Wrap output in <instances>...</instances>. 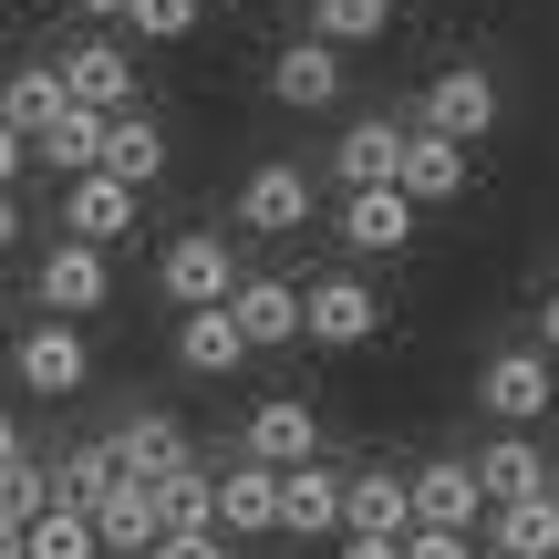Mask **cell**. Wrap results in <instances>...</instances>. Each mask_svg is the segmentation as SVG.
Masks as SVG:
<instances>
[{"label": "cell", "instance_id": "6da1fadb", "mask_svg": "<svg viewBox=\"0 0 559 559\" xmlns=\"http://www.w3.org/2000/svg\"><path fill=\"white\" fill-rule=\"evenodd\" d=\"M477 404L508 425V436H528V425L559 404V362L539 353V342H508V353H487V362H477Z\"/></svg>", "mask_w": 559, "mask_h": 559}, {"label": "cell", "instance_id": "7a4b0ae2", "mask_svg": "<svg viewBox=\"0 0 559 559\" xmlns=\"http://www.w3.org/2000/svg\"><path fill=\"white\" fill-rule=\"evenodd\" d=\"M415 135H445V145L477 156V135H498V73L487 62H445L425 83V104H415Z\"/></svg>", "mask_w": 559, "mask_h": 559}, {"label": "cell", "instance_id": "3957f363", "mask_svg": "<svg viewBox=\"0 0 559 559\" xmlns=\"http://www.w3.org/2000/svg\"><path fill=\"white\" fill-rule=\"evenodd\" d=\"M11 373H21V394H41V404L83 394V383H94V342H83V321H32V332L11 342Z\"/></svg>", "mask_w": 559, "mask_h": 559}, {"label": "cell", "instance_id": "277c9868", "mask_svg": "<svg viewBox=\"0 0 559 559\" xmlns=\"http://www.w3.org/2000/svg\"><path fill=\"white\" fill-rule=\"evenodd\" d=\"M373 332H383V300L362 290L353 270H342V280H311V290H300V342H311V353H362Z\"/></svg>", "mask_w": 559, "mask_h": 559}, {"label": "cell", "instance_id": "5b68a950", "mask_svg": "<svg viewBox=\"0 0 559 559\" xmlns=\"http://www.w3.org/2000/svg\"><path fill=\"white\" fill-rule=\"evenodd\" d=\"M156 290L177 300V311H218V300L239 290V260H228V239H218V228H187V239H166Z\"/></svg>", "mask_w": 559, "mask_h": 559}, {"label": "cell", "instance_id": "8992f818", "mask_svg": "<svg viewBox=\"0 0 559 559\" xmlns=\"http://www.w3.org/2000/svg\"><path fill=\"white\" fill-rule=\"evenodd\" d=\"M404 519H415V528H456V539H477L487 498H477V477H466V456H425V466H404Z\"/></svg>", "mask_w": 559, "mask_h": 559}, {"label": "cell", "instance_id": "52a82bcc", "mask_svg": "<svg viewBox=\"0 0 559 559\" xmlns=\"http://www.w3.org/2000/svg\"><path fill=\"white\" fill-rule=\"evenodd\" d=\"M239 228H249V239H290V228H311V166H290V156L249 166V177H239Z\"/></svg>", "mask_w": 559, "mask_h": 559}, {"label": "cell", "instance_id": "ba28073f", "mask_svg": "<svg viewBox=\"0 0 559 559\" xmlns=\"http://www.w3.org/2000/svg\"><path fill=\"white\" fill-rule=\"evenodd\" d=\"M207 528H218V539H270L280 528V477L270 466H249V456H228V466H207Z\"/></svg>", "mask_w": 559, "mask_h": 559}, {"label": "cell", "instance_id": "9c48e42d", "mask_svg": "<svg viewBox=\"0 0 559 559\" xmlns=\"http://www.w3.org/2000/svg\"><path fill=\"white\" fill-rule=\"evenodd\" d=\"M239 456H249V466H270V477H280V466H311V456H321V415H311L300 394H270V404H249V425H239Z\"/></svg>", "mask_w": 559, "mask_h": 559}, {"label": "cell", "instance_id": "30bf717a", "mask_svg": "<svg viewBox=\"0 0 559 559\" xmlns=\"http://www.w3.org/2000/svg\"><path fill=\"white\" fill-rule=\"evenodd\" d=\"M270 104H290V115H332V104H342V52L311 41V32L280 41V52H270Z\"/></svg>", "mask_w": 559, "mask_h": 559}, {"label": "cell", "instance_id": "8fae6325", "mask_svg": "<svg viewBox=\"0 0 559 559\" xmlns=\"http://www.w3.org/2000/svg\"><path fill=\"white\" fill-rule=\"evenodd\" d=\"M218 311L239 321L249 353H290V342H300V280H249L239 270V290H228Z\"/></svg>", "mask_w": 559, "mask_h": 559}, {"label": "cell", "instance_id": "7c38bea8", "mask_svg": "<svg viewBox=\"0 0 559 559\" xmlns=\"http://www.w3.org/2000/svg\"><path fill=\"white\" fill-rule=\"evenodd\" d=\"M415 218H425V207H404L394 198V187H342V249H353V260H394V249L404 239H415Z\"/></svg>", "mask_w": 559, "mask_h": 559}, {"label": "cell", "instance_id": "4fadbf2b", "mask_svg": "<svg viewBox=\"0 0 559 559\" xmlns=\"http://www.w3.org/2000/svg\"><path fill=\"white\" fill-rule=\"evenodd\" d=\"M52 83H62V104H83V115H124V104H135V62H124L115 41H73V52L52 62Z\"/></svg>", "mask_w": 559, "mask_h": 559}, {"label": "cell", "instance_id": "5bb4252c", "mask_svg": "<svg viewBox=\"0 0 559 559\" xmlns=\"http://www.w3.org/2000/svg\"><path fill=\"white\" fill-rule=\"evenodd\" d=\"M270 539H342V466H280V528Z\"/></svg>", "mask_w": 559, "mask_h": 559}, {"label": "cell", "instance_id": "9a60e30c", "mask_svg": "<svg viewBox=\"0 0 559 559\" xmlns=\"http://www.w3.org/2000/svg\"><path fill=\"white\" fill-rule=\"evenodd\" d=\"M135 218H145V198H135V187H115V177H62V239L115 249Z\"/></svg>", "mask_w": 559, "mask_h": 559}, {"label": "cell", "instance_id": "2e32d148", "mask_svg": "<svg viewBox=\"0 0 559 559\" xmlns=\"http://www.w3.org/2000/svg\"><path fill=\"white\" fill-rule=\"evenodd\" d=\"M94 177H115V187H156L166 177V124L145 115V104H124V115H104V156H94Z\"/></svg>", "mask_w": 559, "mask_h": 559}, {"label": "cell", "instance_id": "e0dca14e", "mask_svg": "<svg viewBox=\"0 0 559 559\" xmlns=\"http://www.w3.org/2000/svg\"><path fill=\"white\" fill-rule=\"evenodd\" d=\"M41 300H52V321H83V311H104V300H115V270H104V249H83V239H52V249H41Z\"/></svg>", "mask_w": 559, "mask_h": 559}, {"label": "cell", "instance_id": "ac0fdd59", "mask_svg": "<svg viewBox=\"0 0 559 559\" xmlns=\"http://www.w3.org/2000/svg\"><path fill=\"white\" fill-rule=\"evenodd\" d=\"M404 466H342V539H404Z\"/></svg>", "mask_w": 559, "mask_h": 559}, {"label": "cell", "instance_id": "d6986e66", "mask_svg": "<svg viewBox=\"0 0 559 559\" xmlns=\"http://www.w3.org/2000/svg\"><path fill=\"white\" fill-rule=\"evenodd\" d=\"M466 477H477L487 508H519V498H549V456L528 436H487L477 456H466Z\"/></svg>", "mask_w": 559, "mask_h": 559}, {"label": "cell", "instance_id": "ffe728a7", "mask_svg": "<svg viewBox=\"0 0 559 559\" xmlns=\"http://www.w3.org/2000/svg\"><path fill=\"white\" fill-rule=\"evenodd\" d=\"M83 519H94L104 559H145V549H156V498H145V477H124V466H115V487H104Z\"/></svg>", "mask_w": 559, "mask_h": 559}, {"label": "cell", "instance_id": "44dd1931", "mask_svg": "<svg viewBox=\"0 0 559 559\" xmlns=\"http://www.w3.org/2000/svg\"><path fill=\"white\" fill-rule=\"evenodd\" d=\"M466 187V145H445V135H415L404 124V156H394V198L404 207H445Z\"/></svg>", "mask_w": 559, "mask_h": 559}, {"label": "cell", "instance_id": "7402d4cb", "mask_svg": "<svg viewBox=\"0 0 559 559\" xmlns=\"http://www.w3.org/2000/svg\"><path fill=\"white\" fill-rule=\"evenodd\" d=\"M394 156H404V124L394 115H353L332 135V187H394Z\"/></svg>", "mask_w": 559, "mask_h": 559}, {"label": "cell", "instance_id": "603a6c76", "mask_svg": "<svg viewBox=\"0 0 559 559\" xmlns=\"http://www.w3.org/2000/svg\"><path fill=\"white\" fill-rule=\"evenodd\" d=\"M104 445H115V466H124V477H166V466H198V456H187V425H177V415H156V404H135V415H124Z\"/></svg>", "mask_w": 559, "mask_h": 559}, {"label": "cell", "instance_id": "cb8c5ba5", "mask_svg": "<svg viewBox=\"0 0 559 559\" xmlns=\"http://www.w3.org/2000/svg\"><path fill=\"white\" fill-rule=\"evenodd\" d=\"M239 362H249V342H239V321H228V311H177V373L228 383Z\"/></svg>", "mask_w": 559, "mask_h": 559}, {"label": "cell", "instance_id": "d4e9b609", "mask_svg": "<svg viewBox=\"0 0 559 559\" xmlns=\"http://www.w3.org/2000/svg\"><path fill=\"white\" fill-rule=\"evenodd\" d=\"M487 549H498V559H559V498L487 508Z\"/></svg>", "mask_w": 559, "mask_h": 559}, {"label": "cell", "instance_id": "484cf974", "mask_svg": "<svg viewBox=\"0 0 559 559\" xmlns=\"http://www.w3.org/2000/svg\"><path fill=\"white\" fill-rule=\"evenodd\" d=\"M32 156L52 166V177H94V156H104V115H83V104H62L52 124L32 135Z\"/></svg>", "mask_w": 559, "mask_h": 559}, {"label": "cell", "instance_id": "4316f807", "mask_svg": "<svg viewBox=\"0 0 559 559\" xmlns=\"http://www.w3.org/2000/svg\"><path fill=\"white\" fill-rule=\"evenodd\" d=\"M52 115H62V83H52V62H21V73L0 83V124H11V135L32 145V135H41Z\"/></svg>", "mask_w": 559, "mask_h": 559}, {"label": "cell", "instance_id": "83f0119b", "mask_svg": "<svg viewBox=\"0 0 559 559\" xmlns=\"http://www.w3.org/2000/svg\"><path fill=\"white\" fill-rule=\"evenodd\" d=\"M383 32H394V0H311V41H332V52H362Z\"/></svg>", "mask_w": 559, "mask_h": 559}, {"label": "cell", "instance_id": "f1b7e54d", "mask_svg": "<svg viewBox=\"0 0 559 559\" xmlns=\"http://www.w3.org/2000/svg\"><path fill=\"white\" fill-rule=\"evenodd\" d=\"M41 477H52V508H94L104 487H115V445H73V456H41Z\"/></svg>", "mask_w": 559, "mask_h": 559}, {"label": "cell", "instance_id": "f546056e", "mask_svg": "<svg viewBox=\"0 0 559 559\" xmlns=\"http://www.w3.org/2000/svg\"><path fill=\"white\" fill-rule=\"evenodd\" d=\"M145 498H156V539L166 528H207V466H166V477H145Z\"/></svg>", "mask_w": 559, "mask_h": 559}, {"label": "cell", "instance_id": "4dcf8cb0", "mask_svg": "<svg viewBox=\"0 0 559 559\" xmlns=\"http://www.w3.org/2000/svg\"><path fill=\"white\" fill-rule=\"evenodd\" d=\"M21 559H104V549H94V519H73V508H41V519L21 528Z\"/></svg>", "mask_w": 559, "mask_h": 559}, {"label": "cell", "instance_id": "1f68e13d", "mask_svg": "<svg viewBox=\"0 0 559 559\" xmlns=\"http://www.w3.org/2000/svg\"><path fill=\"white\" fill-rule=\"evenodd\" d=\"M41 508H52V477H41V456L0 466V528H11V539H21V528L41 519Z\"/></svg>", "mask_w": 559, "mask_h": 559}, {"label": "cell", "instance_id": "d6a6232c", "mask_svg": "<svg viewBox=\"0 0 559 559\" xmlns=\"http://www.w3.org/2000/svg\"><path fill=\"white\" fill-rule=\"evenodd\" d=\"M198 11H207V0H124V21H135L145 41H187V32H198Z\"/></svg>", "mask_w": 559, "mask_h": 559}, {"label": "cell", "instance_id": "836d02e7", "mask_svg": "<svg viewBox=\"0 0 559 559\" xmlns=\"http://www.w3.org/2000/svg\"><path fill=\"white\" fill-rule=\"evenodd\" d=\"M394 549L404 559H477V539H456V528H404Z\"/></svg>", "mask_w": 559, "mask_h": 559}, {"label": "cell", "instance_id": "e575fe53", "mask_svg": "<svg viewBox=\"0 0 559 559\" xmlns=\"http://www.w3.org/2000/svg\"><path fill=\"white\" fill-rule=\"evenodd\" d=\"M145 559H228V539H218V528H166Z\"/></svg>", "mask_w": 559, "mask_h": 559}, {"label": "cell", "instance_id": "d590c367", "mask_svg": "<svg viewBox=\"0 0 559 559\" xmlns=\"http://www.w3.org/2000/svg\"><path fill=\"white\" fill-rule=\"evenodd\" d=\"M21 166H32V145H21L11 124H0V187H21Z\"/></svg>", "mask_w": 559, "mask_h": 559}, {"label": "cell", "instance_id": "8d00e7d4", "mask_svg": "<svg viewBox=\"0 0 559 559\" xmlns=\"http://www.w3.org/2000/svg\"><path fill=\"white\" fill-rule=\"evenodd\" d=\"M21 456H32V445H21V415L0 404V466H21Z\"/></svg>", "mask_w": 559, "mask_h": 559}, {"label": "cell", "instance_id": "74e56055", "mask_svg": "<svg viewBox=\"0 0 559 559\" xmlns=\"http://www.w3.org/2000/svg\"><path fill=\"white\" fill-rule=\"evenodd\" d=\"M332 559H404V549H394V539H342Z\"/></svg>", "mask_w": 559, "mask_h": 559}, {"label": "cell", "instance_id": "f35d334b", "mask_svg": "<svg viewBox=\"0 0 559 559\" xmlns=\"http://www.w3.org/2000/svg\"><path fill=\"white\" fill-rule=\"evenodd\" d=\"M539 353H549V362H559V290H549V300H539Z\"/></svg>", "mask_w": 559, "mask_h": 559}, {"label": "cell", "instance_id": "ab89813d", "mask_svg": "<svg viewBox=\"0 0 559 559\" xmlns=\"http://www.w3.org/2000/svg\"><path fill=\"white\" fill-rule=\"evenodd\" d=\"M0 249H21V198L0 187Z\"/></svg>", "mask_w": 559, "mask_h": 559}, {"label": "cell", "instance_id": "60d3db41", "mask_svg": "<svg viewBox=\"0 0 559 559\" xmlns=\"http://www.w3.org/2000/svg\"><path fill=\"white\" fill-rule=\"evenodd\" d=\"M73 11H83V21H124V0H73Z\"/></svg>", "mask_w": 559, "mask_h": 559}, {"label": "cell", "instance_id": "b9f144b4", "mask_svg": "<svg viewBox=\"0 0 559 559\" xmlns=\"http://www.w3.org/2000/svg\"><path fill=\"white\" fill-rule=\"evenodd\" d=\"M0 559H21V539H11V528H0Z\"/></svg>", "mask_w": 559, "mask_h": 559}, {"label": "cell", "instance_id": "7bdbcfd3", "mask_svg": "<svg viewBox=\"0 0 559 559\" xmlns=\"http://www.w3.org/2000/svg\"><path fill=\"white\" fill-rule=\"evenodd\" d=\"M549 498H559V466H549Z\"/></svg>", "mask_w": 559, "mask_h": 559}, {"label": "cell", "instance_id": "ee69618b", "mask_svg": "<svg viewBox=\"0 0 559 559\" xmlns=\"http://www.w3.org/2000/svg\"><path fill=\"white\" fill-rule=\"evenodd\" d=\"M477 559H498V549H477Z\"/></svg>", "mask_w": 559, "mask_h": 559}]
</instances>
